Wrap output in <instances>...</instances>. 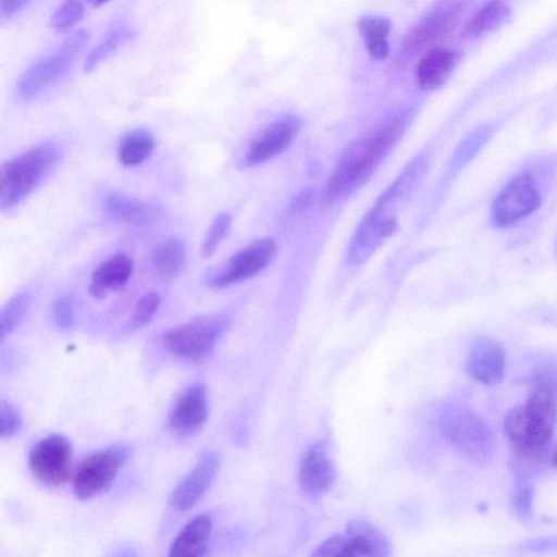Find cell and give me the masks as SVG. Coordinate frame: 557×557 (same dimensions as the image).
<instances>
[{
    "instance_id": "f1b7e54d",
    "label": "cell",
    "mask_w": 557,
    "mask_h": 557,
    "mask_svg": "<svg viewBox=\"0 0 557 557\" xmlns=\"http://www.w3.org/2000/svg\"><path fill=\"white\" fill-rule=\"evenodd\" d=\"M82 0H63L51 17V26L59 33L71 30L84 16Z\"/></svg>"
},
{
    "instance_id": "ba28073f",
    "label": "cell",
    "mask_w": 557,
    "mask_h": 557,
    "mask_svg": "<svg viewBox=\"0 0 557 557\" xmlns=\"http://www.w3.org/2000/svg\"><path fill=\"white\" fill-rule=\"evenodd\" d=\"M128 456L127 447L115 445L85 458L74 472V495L85 500L103 493L110 487Z\"/></svg>"
},
{
    "instance_id": "9a60e30c",
    "label": "cell",
    "mask_w": 557,
    "mask_h": 557,
    "mask_svg": "<svg viewBox=\"0 0 557 557\" xmlns=\"http://www.w3.org/2000/svg\"><path fill=\"white\" fill-rule=\"evenodd\" d=\"M208 412L206 388L195 384L176 400L169 416V425L177 434H190L203 425Z\"/></svg>"
},
{
    "instance_id": "484cf974",
    "label": "cell",
    "mask_w": 557,
    "mask_h": 557,
    "mask_svg": "<svg viewBox=\"0 0 557 557\" xmlns=\"http://www.w3.org/2000/svg\"><path fill=\"white\" fill-rule=\"evenodd\" d=\"M152 261L159 273L170 276L177 273L185 261V248L178 239H168L158 245Z\"/></svg>"
},
{
    "instance_id": "277c9868",
    "label": "cell",
    "mask_w": 557,
    "mask_h": 557,
    "mask_svg": "<svg viewBox=\"0 0 557 557\" xmlns=\"http://www.w3.org/2000/svg\"><path fill=\"white\" fill-rule=\"evenodd\" d=\"M52 141L42 143L0 165V209L20 203L51 173L60 159Z\"/></svg>"
},
{
    "instance_id": "3957f363",
    "label": "cell",
    "mask_w": 557,
    "mask_h": 557,
    "mask_svg": "<svg viewBox=\"0 0 557 557\" xmlns=\"http://www.w3.org/2000/svg\"><path fill=\"white\" fill-rule=\"evenodd\" d=\"M425 170L424 161L414 159L380 196L350 239L347 249L350 264H362L394 234L397 210L416 189Z\"/></svg>"
},
{
    "instance_id": "d6986e66",
    "label": "cell",
    "mask_w": 557,
    "mask_h": 557,
    "mask_svg": "<svg viewBox=\"0 0 557 557\" xmlns=\"http://www.w3.org/2000/svg\"><path fill=\"white\" fill-rule=\"evenodd\" d=\"M212 522L208 515L193 518L172 542L169 555L174 557L202 556L211 535Z\"/></svg>"
},
{
    "instance_id": "7402d4cb",
    "label": "cell",
    "mask_w": 557,
    "mask_h": 557,
    "mask_svg": "<svg viewBox=\"0 0 557 557\" xmlns=\"http://www.w3.org/2000/svg\"><path fill=\"white\" fill-rule=\"evenodd\" d=\"M509 9L502 0H491L484 3L468 21L463 36L475 38L500 25L507 17Z\"/></svg>"
},
{
    "instance_id": "cb8c5ba5",
    "label": "cell",
    "mask_w": 557,
    "mask_h": 557,
    "mask_svg": "<svg viewBox=\"0 0 557 557\" xmlns=\"http://www.w3.org/2000/svg\"><path fill=\"white\" fill-rule=\"evenodd\" d=\"M154 140L144 131L136 129L127 133L121 140L117 154L125 165H135L146 160L152 152Z\"/></svg>"
},
{
    "instance_id": "5bb4252c",
    "label": "cell",
    "mask_w": 557,
    "mask_h": 557,
    "mask_svg": "<svg viewBox=\"0 0 557 557\" xmlns=\"http://www.w3.org/2000/svg\"><path fill=\"white\" fill-rule=\"evenodd\" d=\"M334 468L323 444L313 445L305 455L298 474L299 487L309 497H320L333 485Z\"/></svg>"
},
{
    "instance_id": "8992f818",
    "label": "cell",
    "mask_w": 557,
    "mask_h": 557,
    "mask_svg": "<svg viewBox=\"0 0 557 557\" xmlns=\"http://www.w3.org/2000/svg\"><path fill=\"white\" fill-rule=\"evenodd\" d=\"M87 40V32L77 30L53 52L35 62L20 77L18 92L24 97H33L64 76Z\"/></svg>"
},
{
    "instance_id": "4dcf8cb0",
    "label": "cell",
    "mask_w": 557,
    "mask_h": 557,
    "mask_svg": "<svg viewBox=\"0 0 557 557\" xmlns=\"http://www.w3.org/2000/svg\"><path fill=\"white\" fill-rule=\"evenodd\" d=\"M21 428L22 418L16 408L8 401H0V437L12 436Z\"/></svg>"
},
{
    "instance_id": "8d00e7d4",
    "label": "cell",
    "mask_w": 557,
    "mask_h": 557,
    "mask_svg": "<svg viewBox=\"0 0 557 557\" xmlns=\"http://www.w3.org/2000/svg\"><path fill=\"white\" fill-rule=\"evenodd\" d=\"M30 1L32 0H0V20L15 15Z\"/></svg>"
},
{
    "instance_id": "9c48e42d",
    "label": "cell",
    "mask_w": 557,
    "mask_h": 557,
    "mask_svg": "<svg viewBox=\"0 0 557 557\" xmlns=\"http://www.w3.org/2000/svg\"><path fill=\"white\" fill-rule=\"evenodd\" d=\"M541 205V194L532 174L521 173L496 196L491 207L497 226L512 225L533 213Z\"/></svg>"
},
{
    "instance_id": "2e32d148",
    "label": "cell",
    "mask_w": 557,
    "mask_h": 557,
    "mask_svg": "<svg viewBox=\"0 0 557 557\" xmlns=\"http://www.w3.org/2000/svg\"><path fill=\"white\" fill-rule=\"evenodd\" d=\"M506 357L503 347L494 339H480L471 348L467 361L470 375L485 385L500 382L505 373Z\"/></svg>"
},
{
    "instance_id": "83f0119b",
    "label": "cell",
    "mask_w": 557,
    "mask_h": 557,
    "mask_svg": "<svg viewBox=\"0 0 557 557\" xmlns=\"http://www.w3.org/2000/svg\"><path fill=\"white\" fill-rule=\"evenodd\" d=\"M457 7L455 4H446L443 8H440L436 12L432 13L430 16L425 18L424 22L417 27L416 33H413L411 41L412 46H423L429 40L434 38L440 30L445 27L449 20L456 14Z\"/></svg>"
},
{
    "instance_id": "d590c367",
    "label": "cell",
    "mask_w": 557,
    "mask_h": 557,
    "mask_svg": "<svg viewBox=\"0 0 557 557\" xmlns=\"http://www.w3.org/2000/svg\"><path fill=\"white\" fill-rule=\"evenodd\" d=\"M314 199V191L311 188H304L292 199L289 210L295 213L306 211Z\"/></svg>"
},
{
    "instance_id": "e575fe53",
    "label": "cell",
    "mask_w": 557,
    "mask_h": 557,
    "mask_svg": "<svg viewBox=\"0 0 557 557\" xmlns=\"http://www.w3.org/2000/svg\"><path fill=\"white\" fill-rule=\"evenodd\" d=\"M481 133L473 134L471 137L465 139L455 152V163L466 162L469 158L476 153V150L483 145Z\"/></svg>"
},
{
    "instance_id": "52a82bcc",
    "label": "cell",
    "mask_w": 557,
    "mask_h": 557,
    "mask_svg": "<svg viewBox=\"0 0 557 557\" xmlns=\"http://www.w3.org/2000/svg\"><path fill=\"white\" fill-rule=\"evenodd\" d=\"M225 324L221 315L197 318L165 332L162 344L176 357L199 361L213 349Z\"/></svg>"
},
{
    "instance_id": "30bf717a",
    "label": "cell",
    "mask_w": 557,
    "mask_h": 557,
    "mask_svg": "<svg viewBox=\"0 0 557 557\" xmlns=\"http://www.w3.org/2000/svg\"><path fill=\"white\" fill-rule=\"evenodd\" d=\"M28 465L33 475L42 484H64L71 474V443L61 434L47 435L33 446Z\"/></svg>"
},
{
    "instance_id": "4316f807",
    "label": "cell",
    "mask_w": 557,
    "mask_h": 557,
    "mask_svg": "<svg viewBox=\"0 0 557 557\" xmlns=\"http://www.w3.org/2000/svg\"><path fill=\"white\" fill-rule=\"evenodd\" d=\"M30 297L16 294L0 309V344L15 330L26 314Z\"/></svg>"
},
{
    "instance_id": "d6a6232c",
    "label": "cell",
    "mask_w": 557,
    "mask_h": 557,
    "mask_svg": "<svg viewBox=\"0 0 557 557\" xmlns=\"http://www.w3.org/2000/svg\"><path fill=\"white\" fill-rule=\"evenodd\" d=\"M512 504L517 513L525 518L530 515L533 504V486L525 478H521L513 493Z\"/></svg>"
},
{
    "instance_id": "603a6c76",
    "label": "cell",
    "mask_w": 557,
    "mask_h": 557,
    "mask_svg": "<svg viewBox=\"0 0 557 557\" xmlns=\"http://www.w3.org/2000/svg\"><path fill=\"white\" fill-rule=\"evenodd\" d=\"M106 212L114 220L122 222H146L151 219L150 209L128 196L112 193L104 198Z\"/></svg>"
},
{
    "instance_id": "8fae6325",
    "label": "cell",
    "mask_w": 557,
    "mask_h": 557,
    "mask_svg": "<svg viewBox=\"0 0 557 557\" xmlns=\"http://www.w3.org/2000/svg\"><path fill=\"white\" fill-rule=\"evenodd\" d=\"M274 252L273 238L257 239L234 253L210 278L209 284L213 288H224L249 278L269 264Z\"/></svg>"
},
{
    "instance_id": "74e56055",
    "label": "cell",
    "mask_w": 557,
    "mask_h": 557,
    "mask_svg": "<svg viewBox=\"0 0 557 557\" xmlns=\"http://www.w3.org/2000/svg\"><path fill=\"white\" fill-rule=\"evenodd\" d=\"M85 1L88 2L89 4H91L92 7L98 8L102 4H104L106 2H108L109 0H85Z\"/></svg>"
},
{
    "instance_id": "1f68e13d",
    "label": "cell",
    "mask_w": 557,
    "mask_h": 557,
    "mask_svg": "<svg viewBox=\"0 0 557 557\" xmlns=\"http://www.w3.org/2000/svg\"><path fill=\"white\" fill-rule=\"evenodd\" d=\"M52 318L61 330H70L74 324V310L67 295L58 297L52 305Z\"/></svg>"
},
{
    "instance_id": "836d02e7",
    "label": "cell",
    "mask_w": 557,
    "mask_h": 557,
    "mask_svg": "<svg viewBox=\"0 0 557 557\" xmlns=\"http://www.w3.org/2000/svg\"><path fill=\"white\" fill-rule=\"evenodd\" d=\"M160 305V298L157 293H148L144 295L137 302L135 308V318L139 324L148 323Z\"/></svg>"
},
{
    "instance_id": "e0dca14e",
    "label": "cell",
    "mask_w": 557,
    "mask_h": 557,
    "mask_svg": "<svg viewBox=\"0 0 557 557\" xmlns=\"http://www.w3.org/2000/svg\"><path fill=\"white\" fill-rule=\"evenodd\" d=\"M346 556H388L391 545L384 533L362 519L350 521L343 533Z\"/></svg>"
},
{
    "instance_id": "6da1fadb",
    "label": "cell",
    "mask_w": 557,
    "mask_h": 557,
    "mask_svg": "<svg viewBox=\"0 0 557 557\" xmlns=\"http://www.w3.org/2000/svg\"><path fill=\"white\" fill-rule=\"evenodd\" d=\"M555 383L547 373L539 374L527 403L509 409L504 433L519 461L525 467L555 465Z\"/></svg>"
},
{
    "instance_id": "f546056e",
    "label": "cell",
    "mask_w": 557,
    "mask_h": 557,
    "mask_svg": "<svg viewBox=\"0 0 557 557\" xmlns=\"http://www.w3.org/2000/svg\"><path fill=\"white\" fill-rule=\"evenodd\" d=\"M232 224V216L227 212H222L212 221L207 236L201 246V255L205 258L212 256L222 240L226 237Z\"/></svg>"
},
{
    "instance_id": "4fadbf2b",
    "label": "cell",
    "mask_w": 557,
    "mask_h": 557,
    "mask_svg": "<svg viewBox=\"0 0 557 557\" xmlns=\"http://www.w3.org/2000/svg\"><path fill=\"white\" fill-rule=\"evenodd\" d=\"M219 467V455L214 451L206 454L172 492V507L181 512L189 510L207 492Z\"/></svg>"
},
{
    "instance_id": "5b68a950",
    "label": "cell",
    "mask_w": 557,
    "mask_h": 557,
    "mask_svg": "<svg viewBox=\"0 0 557 557\" xmlns=\"http://www.w3.org/2000/svg\"><path fill=\"white\" fill-rule=\"evenodd\" d=\"M440 429L454 447L474 461L486 462L492 458V432L483 419L469 408L460 405L445 407L440 417Z\"/></svg>"
},
{
    "instance_id": "44dd1931",
    "label": "cell",
    "mask_w": 557,
    "mask_h": 557,
    "mask_svg": "<svg viewBox=\"0 0 557 557\" xmlns=\"http://www.w3.org/2000/svg\"><path fill=\"white\" fill-rule=\"evenodd\" d=\"M358 30L364 39L368 53L373 60L383 61L389 54L387 35L391 22L380 16H363L358 21Z\"/></svg>"
},
{
    "instance_id": "7c38bea8",
    "label": "cell",
    "mask_w": 557,
    "mask_h": 557,
    "mask_svg": "<svg viewBox=\"0 0 557 557\" xmlns=\"http://www.w3.org/2000/svg\"><path fill=\"white\" fill-rule=\"evenodd\" d=\"M300 125V120L295 115H285L271 122L246 151L244 165L255 166L283 152L297 136Z\"/></svg>"
},
{
    "instance_id": "ffe728a7",
    "label": "cell",
    "mask_w": 557,
    "mask_h": 557,
    "mask_svg": "<svg viewBox=\"0 0 557 557\" xmlns=\"http://www.w3.org/2000/svg\"><path fill=\"white\" fill-rule=\"evenodd\" d=\"M457 57L453 50L437 48L426 53L417 67V81L421 88L435 89L451 75Z\"/></svg>"
},
{
    "instance_id": "d4e9b609",
    "label": "cell",
    "mask_w": 557,
    "mask_h": 557,
    "mask_svg": "<svg viewBox=\"0 0 557 557\" xmlns=\"http://www.w3.org/2000/svg\"><path fill=\"white\" fill-rule=\"evenodd\" d=\"M132 36L133 32L126 26H117L110 30L87 55L85 70L92 71L96 69L100 63L115 53Z\"/></svg>"
},
{
    "instance_id": "7a4b0ae2",
    "label": "cell",
    "mask_w": 557,
    "mask_h": 557,
    "mask_svg": "<svg viewBox=\"0 0 557 557\" xmlns=\"http://www.w3.org/2000/svg\"><path fill=\"white\" fill-rule=\"evenodd\" d=\"M404 128V116H392L351 144L326 182L323 203L337 202L366 184L396 145Z\"/></svg>"
},
{
    "instance_id": "ac0fdd59",
    "label": "cell",
    "mask_w": 557,
    "mask_h": 557,
    "mask_svg": "<svg viewBox=\"0 0 557 557\" xmlns=\"http://www.w3.org/2000/svg\"><path fill=\"white\" fill-rule=\"evenodd\" d=\"M132 272V259L123 252L115 253L92 272L89 292L96 298H103L108 292L124 287Z\"/></svg>"
}]
</instances>
